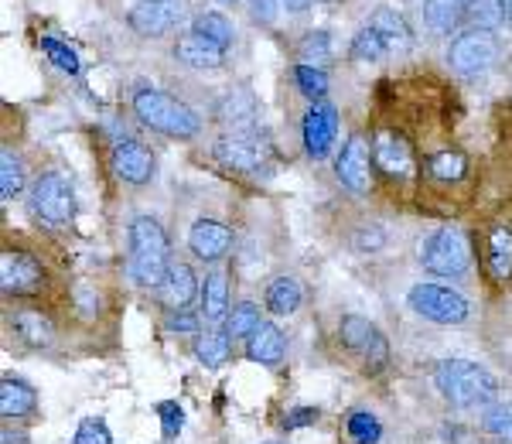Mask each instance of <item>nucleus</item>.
<instances>
[{"label":"nucleus","instance_id":"nucleus-1","mask_svg":"<svg viewBox=\"0 0 512 444\" xmlns=\"http://www.w3.org/2000/svg\"><path fill=\"white\" fill-rule=\"evenodd\" d=\"M434 386L454 407H489L499 400V380L472 359H444L434 369Z\"/></svg>","mask_w":512,"mask_h":444},{"label":"nucleus","instance_id":"nucleus-2","mask_svg":"<svg viewBox=\"0 0 512 444\" xmlns=\"http://www.w3.org/2000/svg\"><path fill=\"white\" fill-rule=\"evenodd\" d=\"M168 236L161 222L151 216H137L130 222V277L140 287H161L171 270Z\"/></svg>","mask_w":512,"mask_h":444},{"label":"nucleus","instance_id":"nucleus-3","mask_svg":"<svg viewBox=\"0 0 512 444\" xmlns=\"http://www.w3.org/2000/svg\"><path fill=\"white\" fill-rule=\"evenodd\" d=\"M134 113L144 127L158 130L164 137H175V141H192L198 127H202V120H198L192 106L161 93V89H140L134 96Z\"/></svg>","mask_w":512,"mask_h":444},{"label":"nucleus","instance_id":"nucleus-4","mask_svg":"<svg viewBox=\"0 0 512 444\" xmlns=\"http://www.w3.org/2000/svg\"><path fill=\"white\" fill-rule=\"evenodd\" d=\"M31 216H35L41 226H65V222L76 219V188H72L69 178L62 171H45L38 175V182L31 185Z\"/></svg>","mask_w":512,"mask_h":444},{"label":"nucleus","instance_id":"nucleus-5","mask_svg":"<svg viewBox=\"0 0 512 444\" xmlns=\"http://www.w3.org/2000/svg\"><path fill=\"white\" fill-rule=\"evenodd\" d=\"M420 263L434 277H461L472 267V246L468 236L454 226H441L420 246Z\"/></svg>","mask_w":512,"mask_h":444},{"label":"nucleus","instance_id":"nucleus-6","mask_svg":"<svg viewBox=\"0 0 512 444\" xmlns=\"http://www.w3.org/2000/svg\"><path fill=\"white\" fill-rule=\"evenodd\" d=\"M495 59H499V41H495L492 31L468 28L451 41L448 62H451V69L465 79L485 76V72L495 65Z\"/></svg>","mask_w":512,"mask_h":444},{"label":"nucleus","instance_id":"nucleus-7","mask_svg":"<svg viewBox=\"0 0 512 444\" xmlns=\"http://www.w3.org/2000/svg\"><path fill=\"white\" fill-rule=\"evenodd\" d=\"M410 308L434 325H461L468 318V301L441 284H414L407 294Z\"/></svg>","mask_w":512,"mask_h":444},{"label":"nucleus","instance_id":"nucleus-8","mask_svg":"<svg viewBox=\"0 0 512 444\" xmlns=\"http://www.w3.org/2000/svg\"><path fill=\"white\" fill-rule=\"evenodd\" d=\"M338 339H342L345 349L355 352V356L366 363V369H373V373H379V369L386 366V359H390L383 332L362 315H345L342 325H338Z\"/></svg>","mask_w":512,"mask_h":444},{"label":"nucleus","instance_id":"nucleus-9","mask_svg":"<svg viewBox=\"0 0 512 444\" xmlns=\"http://www.w3.org/2000/svg\"><path fill=\"white\" fill-rule=\"evenodd\" d=\"M216 158L243 175H267L270 171V147L253 134H226L216 141Z\"/></svg>","mask_w":512,"mask_h":444},{"label":"nucleus","instance_id":"nucleus-10","mask_svg":"<svg viewBox=\"0 0 512 444\" xmlns=\"http://www.w3.org/2000/svg\"><path fill=\"white\" fill-rule=\"evenodd\" d=\"M185 18V4L181 0H137L127 14V24L140 38H161L175 31Z\"/></svg>","mask_w":512,"mask_h":444},{"label":"nucleus","instance_id":"nucleus-11","mask_svg":"<svg viewBox=\"0 0 512 444\" xmlns=\"http://www.w3.org/2000/svg\"><path fill=\"white\" fill-rule=\"evenodd\" d=\"M41 284H45V267L38 263V257L24 250H4L0 257V287L4 294H14V298H28V294H38Z\"/></svg>","mask_w":512,"mask_h":444},{"label":"nucleus","instance_id":"nucleus-12","mask_svg":"<svg viewBox=\"0 0 512 444\" xmlns=\"http://www.w3.org/2000/svg\"><path fill=\"white\" fill-rule=\"evenodd\" d=\"M335 175L355 195H366L373 188V151H369L359 134H352L342 144V151L335 158Z\"/></svg>","mask_w":512,"mask_h":444},{"label":"nucleus","instance_id":"nucleus-13","mask_svg":"<svg viewBox=\"0 0 512 444\" xmlns=\"http://www.w3.org/2000/svg\"><path fill=\"white\" fill-rule=\"evenodd\" d=\"M110 168H113V175H117L120 182L147 185L154 178V154H151V147H147V144L123 137V141L113 144V151H110Z\"/></svg>","mask_w":512,"mask_h":444},{"label":"nucleus","instance_id":"nucleus-14","mask_svg":"<svg viewBox=\"0 0 512 444\" xmlns=\"http://www.w3.org/2000/svg\"><path fill=\"white\" fill-rule=\"evenodd\" d=\"M338 137V113L332 103H315L304 113V151L308 158H328Z\"/></svg>","mask_w":512,"mask_h":444},{"label":"nucleus","instance_id":"nucleus-15","mask_svg":"<svg viewBox=\"0 0 512 444\" xmlns=\"http://www.w3.org/2000/svg\"><path fill=\"white\" fill-rule=\"evenodd\" d=\"M373 164L390 178H410L417 168L414 147L407 144V137L393 134V130H383L373 141Z\"/></svg>","mask_w":512,"mask_h":444},{"label":"nucleus","instance_id":"nucleus-16","mask_svg":"<svg viewBox=\"0 0 512 444\" xmlns=\"http://www.w3.org/2000/svg\"><path fill=\"white\" fill-rule=\"evenodd\" d=\"M229 246H233V233H229V226L219 219H198L192 226V233H188V250L209 263L226 257Z\"/></svg>","mask_w":512,"mask_h":444},{"label":"nucleus","instance_id":"nucleus-17","mask_svg":"<svg viewBox=\"0 0 512 444\" xmlns=\"http://www.w3.org/2000/svg\"><path fill=\"white\" fill-rule=\"evenodd\" d=\"M175 59L181 65H188V69H198V72L222 69V65H226V48L212 45L209 38H202V35H195V31H188V35L178 38Z\"/></svg>","mask_w":512,"mask_h":444},{"label":"nucleus","instance_id":"nucleus-18","mask_svg":"<svg viewBox=\"0 0 512 444\" xmlns=\"http://www.w3.org/2000/svg\"><path fill=\"white\" fill-rule=\"evenodd\" d=\"M11 328H14V335H18L24 345H31V349H48V345L55 342L52 318H48L45 311H38V308L14 311V315H11Z\"/></svg>","mask_w":512,"mask_h":444},{"label":"nucleus","instance_id":"nucleus-19","mask_svg":"<svg viewBox=\"0 0 512 444\" xmlns=\"http://www.w3.org/2000/svg\"><path fill=\"white\" fill-rule=\"evenodd\" d=\"M216 117L226 123V127H233V134H250L256 123L253 93L250 89H233V93H226L216 106Z\"/></svg>","mask_w":512,"mask_h":444},{"label":"nucleus","instance_id":"nucleus-20","mask_svg":"<svg viewBox=\"0 0 512 444\" xmlns=\"http://www.w3.org/2000/svg\"><path fill=\"white\" fill-rule=\"evenodd\" d=\"M158 291H161V301L168 304L171 311H181L185 304H192V298L198 294V277L192 274L188 263H171L168 277H164V284Z\"/></svg>","mask_w":512,"mask_h":444},{"label":"nucleus","instance_id":"nucleus-21","mask_svg":"<svg viewBox=\"0 0 512 444\" xmlns=\"http://www.w3.org/2000/svg\"><path fill=\"white\" fill-rule=\"evenodd\" d=\"M284 349H287L284 332H280L277 325H270V322H263L250 335V339H246V356H250L253 363H260V366H280Z\"/></svg>","mask_w":512,"mask_h":444},{"label":"nucleus","instance_id":"nucleus-22","mask_svg":"<svg viewBox=\"0 0 512 444\" xmlns=\"http://www.w3.org/2000/svg\"><path fill=\"white\" fill-rule=\"evenodd\" d=\"M38 410V393L31 390L24 380H11V376H4L0 380V414L7 417V421H18V417H28Z\"/></svg>","mask_w":512,"mask_h":444},{"label":"nucleus","instance_id":"nucleus-23","mask_svg":"<svg viewBox=\"0 0 512 444\" xmlns=\"http://www.w3.org/2000/svg\"><path fill=\"white\" fill-rule=\"evenodd\" d=\"M485 263H489V274L495 281H509L512 277V229L495 226L485 240Z\"/></svg>","mask_w":512,"mask_h":444},{"label":"nucleus","instance_id":"nucleus-24","mask_svg":"<svg viewBox=\"0 0 512 444\" xmlns=\"http://www.w3.org/2000/svg\"><path fill=\"white\" fill-rule=\"evenodd\" d=\"M424 21L437 35H451L465 21V0H424Z\"/></svg>","mask_w":512,"mask_h":444},{"label":"nucleus","instance_id":"nucleus-25","mask_svg":"<svg viewBox=\"0 0 512 444\" xmlns=\"http://www.w3.org/2000/svg\"><path fill=\"white\" fill-rule=\"evenodd\" d=\"M202 315L205 322H226L229 315V284H226V274H209L202 284Z\"/></svg>","mask_w":512,"mask_h":444},{"label":"nucleus","instance_id":"nucleus-26","mask_svg":"<svg viewBox=\"0 0 512 444\" xmlns=\"http://www.w3.org/2000/svg\"><path fill=\"white\" fill-rule=\"evenodd\" d=\"M304 301V291L297 284V277H274L267 284V311L274 315H294Z\"/></svg>","mask_w":512,"mask_h":444},{"label":"nucleus","instance_id":"nucleus-27","mask_svg":"<svg viewBox=\"0 0 512 444\" xmlns=\"http://www.w3.org/2000/svg\"><path fill=\"white\" fill-rule=\"evenodd\" d=\"M192 31H195V35H202V38H209L212 45H219V48H229V45H233V38H236L233 21H229L226 14H219V11L195 14V18H192Z\"/></svg>","mask_w":512,"mask_h":444},{"label":"nucleus","instance_id":"nucleus-28","mask_svg":"<svg viewBox=\"0 0 512 444\" xmlns=\"http://www.w3.org/2000/svg\"><path fill=\"white\" fill-rule=\"evenodd\" d=\"M369 24L383 35L386 41H390V48L393 52H403V48H410V28H407V21H403V14H396L390 11V7H379V11L369 18Z\"/></svg>","mask_w":512,"mask_h":444},{"label":"nucleus","instance_id":"nucleus-29","mask_svg":"<svg viewBox=\"0 0 512 444\" xmlns=\"http://www.w3.org/2000/svg\"><path fill=\"white\" fill-rule=\"evenodd\" d=\"M349 55L355 62H379V59H386V55H393V48H390V41L373 28V24H366V28L355 31Z\"/></svg>","mask_w":512,"mask_h":444},{"label":"nucleus","instance_id":"nucleus-30","mask_svg":"<svg viewBox=\"0 0 512 444\" xmlns=\"http://www.w3.org/2000/svg\"><path fill=\"white\" fill-rule=\"evenodd\" d=\"M465 18L472 21V28H482V31L502 28L509 18L506 0H465Z\"/></svg>","mask_w":512,"mask_h":444},{"label":"nucleus","instance_id":"nucleus-31","mask_svg":"<svg viewBox=\"0 0 512 444\" xmlns=\"http://www.w3.org/2000/svg\"><path fill=\"white\" fill-rule=\"evenodd\" d=\"M229 335L226 332H205L195 339V356L198 363H205L209 369H219L229 363Z\"/></svg>","mask_w":512,"mask_h":444},{"label":"nucleus","instance_id":"nucleus-32","mask_svg":"<svg viewBox=\"0 0 512 444\" xmlns=\"http://www.w3.org/2000/svg\"><path fill=\"white\" fill-rule=\"evenodd\" d=\"M21 188H24V161L11 147H4V151H0V199L11 202Z\"/></svg>","mask_w":512,"mask_h":444},{"label":"nucleus","instance_id":"nucleus-33","mask_svg":"<svg viewBox=\"0 0 512 444\" xmlns=\"http://www.w3.org/2000/svg\"><path fill=\"white\" fill-rule=\"evenodd\" d=\"M260 308L253 301H239L233 311L226 315V335L229 339H250V335L260 328Z\"/></svg>","mask_w":512,"mask_h":444},{"label":"nucleus","instance_id":"nucleus-34","mask_svg":"<svg viewBox=\"0 0 512 444\" xmlns=\"http://www.w3.org/2000/svg\"><path fill=\"white\" fill-rule=\"evenodd\" d=\"M297 65H315V69H325L328 59H332V38H328V31H311V35H304L301 48H297Z\"/></svg>","mask_w":512,"mask_h":444},{"label":"nucleus","instance_id":"nucleus-35","mask_svg":"<svg viewBox=\"0 0 512 444\" xmlns=\"http://www.w3.org/2000/svg\"><path fill=\"white\" fill-rule=\"evenodd\" d=\"M482 427L492 434V438L512 444V400H495V404L485 407Z\"/></svg>","mask_w":512,"mask_h":444},{"label":"nucleus","instance_id":"nucleus-36","mask_svg":"<svg viewBox=\"0 0 512 444\" xmlns=\"http://www.w3.org/2000/svg\"><path fill=\"white\" fill-rule=\"evenodd\" d=\"M345 431H349V438L355 444H376L383 438V427H379L376 414H369V410H352L345 417Z\"/></svg>","mask_w":512,"mask_h":444},{"label":"nucleus","instance_id":"nucleus-37","mask_svg":"<svg viewBox=\"0 0 512 444\" xmlns=\"http://www.w3.org/2000/svg\"><path fill=\"white\" fill-rule=\"evenodd\" d=\"M427 168H431V175L437 178V182H458L461 175H465L468 168V158L461 151H437L431 161H427Z\"/></svg>","mask_w":512,"mask_h":444},{"label":"nucleus","instance_id":"nucleus-38","mask_svg":"<svg viewBox=\"0 0 512 444\" xmlns=\"http://www.w3.org/2000/svg\"><path fill=\"white\" fill-rule=\"evenodd\" d=\"M294 79L297 86H301L304 96H311V100H321V96L328 93V76L325 69H315V65H297L294 69Z\"/></svg>","mask_w":512,"mask_h":444},{"label":"nucleus","instance_id":"nucleus-39","mask_svg":"<svg viewBox=\"0 0 512 444\" xmlns=\"http://www.w3.org/2000/svg\"><path fill=\"white\" fill-rule=\"evenodd\" d=\"M41 48H45V55L52 59V65H59L62 72H69V76L79 72V59L69 45H62V41H55V38H41Z\"/></svg>","mask_w":512,"mask_h":444},{"label":"nucleus","instance_id":"nucleus-40","mask_svg":"<svg viewBox=\"0 0 512 444\" xmlns=\"http://www.w3.org/2000/svg\"><path fill=\"white\" fill-rule=\"evenodd\" d=\"M72 444H113L110 427H106L103 421H96V417H89V421L79 424V431H76V438H72Z\"/></svg>","mask_w":512,"mask_h":444},{"label":"nucleus","instance_id":"nucleus-41","mask_svg":"<svg viewBox=\"0 0 512 444\" xmlns=\"http://www.w3.org/2000/svg\"><path fill=\"white\" fill-rule=\"evenodd\" d=\"M158 414H161L164 438H178L181 424H185V414H181V407L175 404V400H164V404L158 407Z\"/></svg>","mask_w":512,"mask_h":444},{"label":"nucleus","instance_id":"nucleus-42","mask_svg":"<svg viewBox=\"0 0 512 444\" xmlns=\"http://www.w3.org/2000/svg\"><path fill=\"white\" fill-rule=\"evenodd\" d=\"M386 243V233H383V226H362L359 233H355V250H362V253H373L379 250V246Z\"/></svg>","mask_w":512,"mask_h":444},{"label":"nucleus","instance_id":"nucleus-43","mask_svg":"<svg viewBox=\"0 0 512 444\" xmlns=\"http://www.w3.org/2000/svg\"><path fill=\"white\" fill-rule=\"evenodd\" d=\"M164 328H168V332H181V335H195L198 332V318L188 315V311H168Z\"/></svg>","mask_w":512,"mask_h":444},{"label":"nucleus","instance_id":"nucleus-44","mask_svg":"<svg viewBox=\"0 0 512 444\" xmlns=\"http://www.w3.org/2000/svg\"><path fill=\"white\" fill-rule=\"evenodd\" d=\"M76 304H79V311H82V315H86V318H93L96 311H99V294H96L89 284H79V287H76Z\"/></svg>","mask_w":512,"mask_h":444},{"label":"nucleus","instance_id":"nucleus-45","mask_svg":"<svg viewBox=\"0 0 512 444\" xmlns=\"http://www.w3.org/2000/svg\"><path fill=\"white\" fill-rule=\"evenodd\" d=\"M277 7H280V0H250V11H253V21H260V24H270L277 18Z\"/></svg>","mask_w":512,"mask_h":444},{"label":"nucleus","instance_id":"nucleus-46","mask_svg":"<svg viewBox=\"0 0 512 444\" xmlns=\"http://www.w3.org/2000/svg\"><path fill=\"white\" fill-rule=\"evenodd\" d=\"M318 421V410L315 407H301V410H291L287 414V427H304V424H315Z\"/></svg>","mask_w":512,"mask_h":444},{"label":"nucleus","instance_id":"nucleus-47","mask_svg":"<svg viewBox=\"0 0 512 444\" xmlns=\"http://www.w3.org/2000/svg\"><path fill=\"white\" fill-rule=\"evenodd\" d=\"M308 4H311V0H280V7H284V11H291V14H304V11H308Z\"/></svg>","mask_w":512,"mask_h":444},{"label":"nucleus","instance_id":"nucleus-48","mask_svg":"<svg viewBox=\"0 0 512 444\" xmlns=\"http://www.w3.org/2000/svg\"><path fill=\"white\" fill-rule=\"evenodd\" d=\"M4 444H28V434H24V431H11V427H4Z\"/></svg>","mask_w":512,"mask_h":444},{"label":"nucleus","instance_id":"nucleus-49","mask_svg":"<svg viewBox=\"0 0 512 444\" xmlns=\"http://www.w3.org/2000/svg\"><path fill=\"white\" fill-rule=\"evenodd\" d=\"M216 4H222V7H233V4H236V0H216Z\"/></svg>","mask_w":512,"mask_h":444},{"label":"nucleus","instance_id":"nucleus-50","mask_svg":"<svg viewBox=\"0 0 512 444\" xmlns=\"http://www.w3.org/2000/svg\"><path fill=\"white\" fill-rule=\"evenodd\" d=\"M506 11H509V18H512V0H506Z\"/></svg>","mask_w":512,"mask_h":444},{"label":"nucleus","instance_id":"nucleus-51","mask_svg":"<svg viewBox=\"0 0 512 444\" xmlns=\"http://www.w3.org/2000/svg\"><path fill=\"white\" fill-rule=\"evenodd\" d=\"M321 4H335V0H321Z\"/></svg>","mask_w":512,"mask_h":444},{"label":"nucleus","instance_id":"nucleus-52","mask_svg":"<svg viewBox=\"0 0 512 444\" xmlns=\"http://www.w3.org/2000/svg\"><path fill=\"white\" fill-rule=\"evenodd\" d=\"M267 444H277V441H267Z\"/></svg>","mask_w":512,"mask_h":444}]
</instances>
